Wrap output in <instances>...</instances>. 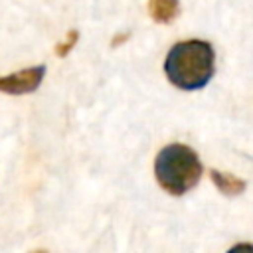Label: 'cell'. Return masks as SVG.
<instances>
[{
    "label": "cell",
    "mask_w": 253,
    "mask_h": 253,
    "mask_svg": "<svg viewBox=\"0 0 253 253\" xmlns=\"http://www.w3.org/2000/svg\"><path fill=\"white\" fill-rule=\"evenodd\" d=\"M210 176H211L213 184L217 186V190L221 194H225V196H237V194H241L245 190V182L235 178V176H231V174H223L219 170H211Z\"/></svg>",
    "instance_id": "obj_5"
},
{
    "label": "cell",
    "mask_w": 253,
    "mask_h": 253,
    "mask_svg": "<svg viewBox=\"0 0 253 253\" xmlns=\"http://www.w3.org/2000/svg\"><path fill=\"white\" fill-rule=\"evenodd\" d=\"M75 40H77V32L73 30V32H69V34H67V42H65V43H59V45L55 47V53H57L59 57H63V55H65V53H67V51L73 47Z\"/></svg>",
    "instance_id": "obj_6"
},
{
    "label": "cell",
    "mask_w": 253,
    "mask_h": 253,
    "mask_svg": "<svg viewBox=\"0 0 253 253\" xmlns=\"http://www.w3.org/2000/svg\"><path fill=\"white\" fill-rule=\"evenodd\" d=\"M227 253H253V245L251 243H237Z\"/></svg>",
    "instance_id": "obj_7"
},
{
    "label": "cell",
    "mask_w": 253,
    "mask_h": 253,
    "mask_svg": "<svg viewBox=\"0 0 253 253\" xmlns=\"http://www.w3.org/2000/svg\"><path fill=\"white\" fill-rule=\"evenodd\" d=\"M148 12H150L154 22L170 24L172 20H176V16L180 12V2L178 0H150Z\"/></svg>",
    "instance_id": "obj_4"
},
{
    "label": "cell",
    "mask_w": 253,
    "mask_h": 253,
    "mask_svg": "<svg viewBox=\"0 0 253 253\" xmlns=\"http://www.w3.org/2000/svg\"><path fill=\"white\" fill-rule=\"evenodd\" d=\"M43 73H45V65H36V67H28V69L16 71L12 75L0 77V91L8 93V95L32 93L40 87Z\"/></svg>",
    "instance_id": "obj_3"
},
{
    "label": "cell",
    "mask_w": 253,
    "mask_h": 253,
    "mask_svg": "<svg viewBox=\"0 0 253 253\" xmlns=\"http://www.w3.org/2000/svg\"><path fill=\"white\" fill-rule=\"evenodd\" d=\"M213 47L204 40H186L170 47L164 73L172 85L184 91H196L210 83L213 75Z\"/></svg>",
    "instance_id": "obj_1"
},
{
    "label": "cell",
    "mask_w": 253,
    "mask_h": 253,
    "mask_svg": "<svg viewBox=\"0 0 253 253\" xmlns=\"http://www.w3.org/2000/svg\"><path fill=\"white\" fill-rule=\"evenodd\" d=\"M154 174L168 194L182 196L198 184L202 176V162L190 146L168 144L156 156Z\"/></svg>",
    "instance_id": "obj_2"
},
{
    "label": "cell",
    "mask_w": 253,
    "mask_h": 253,
    "mask_svg": "<svg viewBox=\"0 0 253 253\" xmlns=\"http://www.w3.org/2000/svg\"><path fill=\"white\" fill-rule=\"evenodd\" d=\"M36 253H45V251H36Z\"/></svg>",
    "instance_id": "obj_8"
}]
</instances>
